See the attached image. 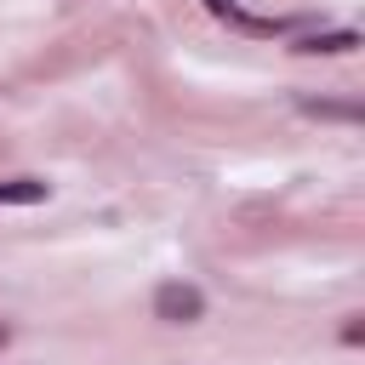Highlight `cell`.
<instances>
[{
    "mask_svg": "<svg viewBox=\"0 0 365 365\" xmlns=\"http://www.w3.org/2000/svg\"><path fill=\"white\" fill-rule=\"evenodd\" d=\"M154 314H160L165 325H194V319L205 314V297H200L194 285H160V297H154Z\"/></svg>",
    "mask_w": 365,
    "mask_h": 365,
    "instance_id": "1",
    "label": "cell"
},
{
    "mask_svg": "<svg viewBox=\"0 0 365 365\" xmlns=\"http://www.w3.org/2000/svg\"><path fill=\"white\" fill-rule=\"evenodd\" d=\"M51 188L40 182V177H6L0 182V205H40Z\"/></svg>",
    "mask_w": 365,
    "mask_h": 365,
    "instance_id": "2",
    "label": "cell"
},
{
    "mask_svg": "<svg viewBox=\"0 0 365 365\" xmlns=\"http://www.w3.org/2000/svg\"><path fill=\"white\" fill-rule=\"evenodd\" d=\"M359 46V34L354 29H331V34H308V40H297V51H325V57H336V51H354Z\"/></svg>",
    "mask_w": 365,
    "mask_h": 365,
    "instance_id": "3",
    "label": "cell"
},
{
    "mask_svg": "<svg viewBox=\"0 0 365 365\" xmlns=\"http://www.w3.org/2000/svg\"><path fill=\"white\" fill-rule=\"evenodd\" d=\"M0 348H6V325H0Z\"/></svg>",
    "mask_w": 365,
    "mask_h": 365,
    "instance_id": "4",
    "label": "cell"
}]
</instances>
